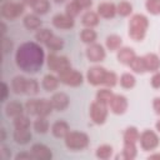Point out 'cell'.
<instances>
[{"mask_svg":"<svg viewBox=\"0 0 160 160\" xmlns=\"http://www.w3.org/2000/svg\"><path fill=\"white\" fill-rule=\"evenodd\" d=\"M44 50L36 42H24L19 46L15 61L19 69L25 72H36L44 64Z\"/></svg>","mask_w":160,"mask_h":160,"instance_id":"cell-1","label":"cell"},{"mask_svg":"<svg viewBox=\"0 0 160 160\" xmlns=\"http://www.w3.org/2000/svg\"><path fill=\"white\" fill-rule=\"evenodd\" d=\"M149 28V19L144 14H135L129 21V36L134 41H142Z\"/></svg>","mask_w":160,"mask_h":160,"instance_id":"cell-2","label":"cell"},{"mask_svg":"<svg viewBox=\"0 0 160 160\" xmlns=\"http://www.w3.org/2000/svg\"><path fill=\"white\" fill-rule=\"evenodd\" d=\"M65 146L71 151H80L89 145V135L82 131H69V134L64 138Z\"/></svg>","mask_w":160,"mask_h":160,"instance_id":"cell-3","label":"cell"},{"mask_svg":"<svg viewBox=\"0 0 160 160\" xmlns=\"http://www.w3.org/2000/svg\"><path fill=\"white\" fill-rule=\"evenodd\" d=\"M109 105L106 104H102L98 100L92 101L90 104V118L92 120L94 124L96 125H102L106 119H108V114H109V109H108Z\"/></svg>","mask_w":160,"mask_h":160,"instance_id":"cell-4","label":"cell"},{"mask_svg":"<svg viewBox=\"0 0 160 160\" xmlns=\"http://www.w3.org/2000/svg\"><path fill=\"white\" fill-rule=\"evenodd\" d=\"M25 11V5L22 2L6 1L1 5V16L8 20H15L21 16Z\"/></svg>","mask_w":160,"mask_h":160,"instance_id":"cell-5","label":"cell"},{"mask_svg":"<svg viewBox=\"0 0 160 160\" xmlns=\"http://www.w3.org/2000/svg\"><path fill=\"white\" fill-rule=\"evenodd\" d=\"M58 76H59L60 82H62V84H65L68 86H74V88L81 85L82 81H84L82 74L80 71L72 69V68H69V69L59 72Z\"/></svg>","mask_w":160,"mask_h":160,"instance_id":"cell-6","label":"cell"},{"mask_svg":"<svg viewBox=\"0 0 160 160\" xmlns=\"http://www.w3.org/2000/svg\"><path fill=\"white\" fill-rule=\"evenodd\" d=\"M139 142H140V148L144 151H151V150H155L159 146L160 139H159V136L155 131L146 129L140 134Z\"/></svg>","mask_w":160,"mask_h":160,"instance_id":"cell-7","label":"cell"},{"mask_svg":"<svg viewBox=\"0 0 160 160\" xmlns=\"http://www.w3.org/2000/svg\"><path fill=\"white\" fill-rule=\"evenodd\" d=\"M48 66L49 69L52 71V72H61L69 68H71V64H70V60L66 58V56H59L56 55L55 52H50L48 55Z\"/></svg>","mask_w":160,"mask_h":160,"instance_id":"cell-8","label":"cell"},{"mask_svg":"<svg viewBox=\"0 0 160 160\" xmlns=\"http://www.w3.org/2000/svg\"><path fill=\"white\" fill-rule=\"evenodd\" d=\"M106 69L100 66V65H95V66H91L88 72H86V80L89 84L94 85V86H98V85H102L104 84V79H105V75H106Z\"/></svg>","mask_w":160,"mask_h":160,"instance_id":"cell-9","label":"cell"},{"mask_svg":"<svg viewBox=\"0 0 160 160\" xmlns=\"http://www.w3.org/2000/svg\"><path fill=\"white\" fill-rule=\"evenodd\" d=\"M128 106H129V102H128L126 96L120 95V94H114V96L111 98V100L109 102L110 111L115 115L125 114L126 110H128Z\"/></svg>","mask_w":160,"mask_h":160,"instance_id":"cell-10","label":"cell"},{"mask_svg":"<svg viewBox=\"0 0 160 160\" xmlns=\"http://www.w3.org/2000/svg\"><path fill=\"white\" fill-rule=\"evenodd\" d=\"M106 56V51L101 44L94 42L86 48V58L91 62H101Z\"/></svg>","mask_w":160,"mask_h":160,"instance_id":"cell-11","label":"cell"},{"mask_svg":"<svg viewBox=\"0 0 160 160\" xmlns=\"http://www.w3.org/2000/svg\"><path fill=\"white\" fill-rule=\"evenodd\" d=\"M51 21H52V25L60 30H69V29H72L75 25L74 18L69 16L68 14H56Z\"/></svg>","mask_w":160,"mask_h":160,"instance_id":"cell-12","label":"cell"},{"mask_svg":"<svg viewBox=\"0 0 160 160\" xmlns=\"http://www.w3.org/2000/svg\"><path fill=\"white\" fill-rule=\"evenodd\" d=\"M50 101H51V105H52L54 110H58V111H64L69 106V104H70L69 96L65 92H62V91L55 92L51 96Z\"/></svg>","mask_w":160,"mask_h":160,"instance_id":"cell-13","label":"cell"},{"mask_svg":"<svg viewBox=\"0 0 160 160\" xmlns=\"http://www.w3.org/2000/svg\"><path fill=\"white\" fill-rule=\"evenodd\" d=\"M96 12L102 19H112L118 14V9H116V5L114 2L104 1V2H100L98 5V11Z\"/></svg>","mask_w":160,"mask_h":160,"instance_id":"cell-14","label":"cell"},{"mask_svg":"<svg viewBox=\"0 0 160 160\" xmlns=\"http://www.w3.org/2000/svg\"><path fill=\"white\" fill-rule=\"evenodd\" d=\"M31 154L36 160H50L52 158L50 148H48L44 144H34L31 146Z\"/></svg>","mask_w":160,"mask_h":160,"instance_id":"cell-15","label":"cell"},{"mask_svg":"<svg viewBox=\"0 0 160 160\" xmlns=\"http://www.w3.org/2000/svg\"><path fill=\"white\" fill-rule=\"evenodd\" d=\"M144 62H145L146 71L149 72H155V71H159L160 69V56L155 52H149L144 55Z\"/></svg>","mask_w":160,"mask_h":160,"instance_id":"cell-16","label":"cell"},{"mask_svg":"<svg viewBox=\"0 0 160 160\" xmlns=\"http://www.w3.org/2000/svg\"><path fill=\"white\" fill-rule=\"evenodd\" d=\"M135 56H136V54H135L134 49H131V48H129V46H122V48H120V49L118 50V55H116L119 62H121V64H124V65H130V62L135 59Z\"/></svg>","mask_w":160,"mask_h":160,"instance_id":"cell-17","label":"cell"},{"mask_svg":"<svg viewBox=\"0 0 160 160\" xmlns=\"http://www.w3.org/2000/svg\"><path fill=\"white\" fill-rule=\"evenodd\" d=\"M69 131H70L69 124L66 121H64V120H58L51 126V132L58 139H64L69 134Z\"/></svg>","mask_w":160,"mask_h":160,"instance_id":"cell-18","label":"cell"},{"mask_svg":"<svg viewBox=\"0 0 160 160\" xmlns=\"http://www.w3.org/2000/svg\"><path fill=\"white\" fill-rule=\"evenodd\" d=\"M24 109H25V106L21 102H19V101H9L5 105V114H6V116L14 119V118L24 114Z\"/></svg>","mask_w":160,"mask_h":160,"instance_id":"cell-19","label":"cell"},{"mask_svg":"<svg viewBox=\"0 0 160 160\" xmlns=\"http://www.w3.org/2000/svg\"><path fill=\"white\" fill-rule=\"evenodd\" d=\"M26 82L28 79L22 75H16L11 80V89L15 94H25L26 91Z\"/></svg>","mask_w":160,"mask_h":160,"instance_id":"cell-20","label":"cell"},{"mask_svg":"<svg viewBox=\"0 0 160 160\" xmlns=\"http://www.w3.org/2000/svg\"><path fill=\"white\" fill-rule=\"evenodd\" d=\"M59 76H55L52 74H46L44 78H42V81H41V85L42 88L46 90V91H54L58 89L59 86Z\"/></svg>","mask_w":160,"mask_h":160,"instance_id":"cell-21","label":"cell"},{"mask_svg":"<svg viewBox=\"0 0 160 160\" xmlns=\"http://www.w3.org/2000/svg\"><path fill=\"white\" fill-rule=\"evenodd\" d=\"M31 138H32V135L29 129H15V131H14V140H15V142H18L20 145H25V144L30 142Z\"/></svg>","mask_w":160,"mask_h":160,"instance_id":"cell-22","label":"cell"},{"mask_svg":"<svg viewBox=\"0 0 160 160\" xmlns=\"http://www.w3.org/2000/svg\"><path fill=\"white\" fill-rule=\"evenodd\" d=\"M100 16L98 12L95 11H86L82 16H81V22L85 28H94L99 24Z\"/></svg>","mask_w":160,"mask_h":160,"instance_id":"cell-23","label":"cell"},{"mask_svg":"<svg viewBox=\"0 0 160 160\" xmlns=\"http://www.w3.org/2000/svg\"><path fill=\"white\" fill-rule=\"evenodd\" d=\"M22 22L28 30H38L41 26V20L36 14H28L24 18Z\"/></svg>","mask_w":160,"mask_h":160,"instance_id":"cell-24","label":"cell"},{"mask_svg":"<svg viewBox=\"0 0 160 160\" xmlns=\"http://www.w3.org/2000/svg\"><path fill=\"white\" fill-rule=\"evenodd\" d=\"M121 44H122V39H121V36H119L116 34L109 35L105 40V46L110 51H118L121 48Z\"/></svg>","mask_w":160,"mask_h":160,"instance_id":"cell-25","label":"cell"},{"mask_svg":"<svg viewBox=\"0 0 160 160\" xmlns=\"http://www.w3.org/2000/svg\"><path fill=\"white\" fill-rule=\"evenodd\" d=\"M52 110H54V108H52L50 100H48V99H39L36 116H48V115L51 114Z\"/></svg>","mask_w":160,"mask_h":160,"instance_id":"cell-26","label":"cell"},{"mask_svg":"<svg viewBox=\"0 0 160 160\" xmlns=\"http://www.w3.org/2000/svg\"><path fill=\"white\" fill-rule=\"evenodd\" d=\"M138 155V149L136 144L134 142H124L122 151H121V158L125 160H132Z\"/></svg>","mask_w":160,"mask_h":160,"instance_id":"cell-27","label":"cell"},{"mask_svg":"<svg viewBox=\"0 0 160 160\" xmlns=\"http://www.w3.org/2000/svg\"><path fill=\"white\" fill-rule=\"evenodd\" d=\"M96 38H98V34L92 28H85L80 32V40L88 45L94 44L96 41Z\"/></svg>","mask_w":160,"mask_h":160,"instance_id":"cell-28","label":"cell"},{"mask_svg":"<svg viewBox=\"0 0 160 160\" xmlns=\"http://www.w3.org/2000/svg\"><path fill=\"white\" fill-rule=\"evenodd\" d=\"M140 132L135 126H129L124 131V142H134L136 144L139 141Z\"/></svg>","mask_w":160,"mask_h":160,"instance_id":"cell-29","label":"cell"},{"mask_svg":"<svg viewBox=\"0 0 160 160\" xmlns=\"http://www.w3.org/2000/svg\"><path fill=\"white\" fill-rule=\"evenodd\" d=\"M32 126H34V130L36 132L45 134V132H48L50 125H49V121H48L46 116H38L36 120L34 121V125Z\"/></svg>","mask_w":160,"mask_h":160,"instance_id":"cell-30","label":"cell"},{"mask_svg":"<svg viewBox=\"0 0 160 160\" xmlns=\"http://www.w3.org/2000/svg\"><path fill=\"white\" fill-rule=\"evenodd\" d=\"M45 46L51 51V52H56L59 50H61L64 48V40L56 35H52L51 39L45 44Z\"/></svg>","mask_w":160,"mask_h":160,"instance_id":"cell-31","label":"cell"},{"mask_svg":"<svg viewBox=\"0 0 160 160\" xmlns=\"http://www.w3.org/2000/svg\"><path fill=\"white\" fill-rule=\"evenodd\" d=\"M119 81H120L121 88H124V89H132L135 86V84H136V79H135V76L131 72L121 74Z\"/></svg>","mask_w":160,"mask_h":160,"instance_id":"cell-32","label":"cell"},{"mask_svg":"<svg viewBox=\"0 0 160 160\" xmlns=\"http://www.w3.org/2000/svg\"><path fill=\"white\" fill-rule=\"evenodd\" d=\"M112 146L111 145H108V144H104V145H100L98 149H96V158L98 159H101V160H108L112 156Z\"/></svg>","mask_w":160,"mask_h":160,"instance_id":"cell-33","label":"cell"},{"mask_svg":"<svg viewBox=\"0 0 160 160\" xmlns=\"http://www.w3.org/2000/svg\"><path fill=\"white\" fill-rule=\"evenodd\" d=\"M129 66L136 74H144V72H146V68H145V62H144V56H135V59L130 62Z\"/></svg>","mask_w":160,"mask_h":160,"instance_id":"cell-34","label":"cell"},{"mask_svg":"<svg viewBox=\"0 0 160 160\" xmlns=\"http://www.w3.org/2000/svg\"><path fill=\"white\" fill-rule=\"evenodd\" d=\"M52 35H54V34H52V31H51L50 29H39V30L36 31V34H35V39H36L38 42L45 45V44L51 39Z\"/></svg>","mask_w":160,"mask_h":160,"instance_id":"cell-35","label":"cell"},{"mask_svg":"<svg viewBox=\"0 0 160 160\" xmlns=\"http://www.w3.org/2000/svg\"><path fill=\"white\" fill-rule=\"evenodd\" d=\"M112 96H114V92H112L111 90L104 88V89L98 90V92H96V99H95V100H98V101H100V102H102V104L109 105V102H110V100H111Z\"/></svg>","mask_w":160,"mask_h":160,"instance_id":"cell-36","label":"cell"},{"mask_svg":"<svg viewBox=\"0 0 160 160\" xmlns=\"http://www.w3.org/2000/svg\"><path fill=\"white\" fill-rule=\"evenodd\" d=\"M49 9H50L49 0H38L32 6V10L35 11V14H40V15L46 14L49 11Z\"/></svg>","mask_w":160,"mask_h":160,"instance_id":"cell-37","label":"cell"},{"mask_svg":"<svg viewBox=\"0 0 160 160\" xmlns=\"http://www.w3.org/2000/svg\"><path fill=\"white\" fill-rule=\"evenodd\" d=\"M116 9H118V14L120 16H129L132 12V5L129 1H125V0L120 1L116 5Z\"/></svg>","mask_w":160,"mask_h":160,"instance_id":"cell-38","label":"cell"},{"mask_svg":"<svg viewBox=\"0 0 160 160\" xmlns=\"http://www.w3.org/2000/svg\"><path fill=\"white\" fill-rule=\"evenodd\" d=\"M14 126L15 129H29L30 128V119L21 114L16 118H14Z\"/></svg>","mask_w":160,"mask_h":160,"instance_id":"cell-39","label":"cell"},{"mask_svg":"<svg viewBox=\"0 0 160 160\" xmlns=\"http://www.w3.org/2000/svg\"><path fill=\"white\" fill-rule=\"evenodd\" d=\"M82 9L79 6V4L75 1V0H72V1H70L68 5H66V8H65V14H68L69 16H71V18H76L79 14H80V11H81Z\"/></svg>","mask_w":160,"mask_h":160,"instance_id":"cell-40","label":"cell"},{"mask_svg":"<svg viewBox=\"0 0 160 160\" xmlns=\"http://www.w3.org/2000/svg\"><path fill=\"white\" fill-rule=\"evenodd\" d=\"M145 8L151 15H160V0H146Z\"/></svg>","mask_w":160,"mask_h":160,"instance_id":"cell-41","label":"cell"},{"mask_svg":"<svg viewBox=\"0 0 160 160\" xmlns=\"http://www.w3.org/2000/svg\"><path fill=\"white\" fill-rule=\"evenodd\" d=\"M118 75L114 72V71H106V75H105V79H104V84L106 88H114L116 84H118Z\"/></svg>","mask_w":160,"mask_h":160,"instance_id":"cell-42","label":"cell"},{"mask_svg":"<svg viewBox=\"0 0 160 160\" xmlns=\"http://www.w3.org/2000/svg\"><path fill=\"white\" fill-rule=\"evenodd\" d=\"M38 92H39V82L35 79H28L25 94H28V95H36Z\"/></svg>","mask_w":160,"mask_h":160,"instance_id":"cell-43","label":"cell"},{"mask_svg":"<svg viewBox=\"0 0 160 160\" xmlns=\"http://www.w3.org/2000/svg\"><path fill=\"white\" fill-rule=\"evenodd\" d=\"M38 101H39V99H30V100L26 101L25 110L30 115H36V112H38Z\"/></svg>","mask_w":160,"mask_h":160,"instance_id":"cell-44","label":"cell"},{"mask_svg":"<svg viewBox=\"0 0 160 160\" xmlns=\"http://www.w3.org/2000/svg\"><path fill=\"white\" fill-rule=\"evenodd\" d=\"M150 84L154 89H160V71H155L150 79Z\"/></svg>","mask_w":160,"mask_h":160,"instance_id":"cell-45","label":"cell"},{"mask_svg":"<svg viewBox=\"0 0 160 160\" xmlns=\"http://www.w3.org/2000/svg\"><path fill=\"white\" fill-rule=\"evenodd\" d=\"M12 49V41L8 38H4L2 39V50H4V54H8L9 51H11Z\"/></svg>","mask_w":160,"mask_h":160,"instance_id":"cell-46","label":"cell"},{"mask_svg":"<svg viewBox=\"0 0 160 160\" xmlns=\"http://www.w3.org/2000/svg\"><path fill=\"white\" fill-rule=\"evenodd\" d=\"M8 94H9V86L5 81L1 82V101H5L8 99Z\"/></svg>","mask_w":160,"mask_h":160,"instance_id":"cell-47","label":"cell"},{"mask_svg":"<svg viewBox=\"0 0 160 160\" xmlns=\"http://www.w3.org/2000/svg\"><path fill=\"white\" fill-rule=\"evenodd\" d=\"M81 9H89L92 5V0H75Z\"/></svg>","mask_w":160,"mask_h":160,"instance_id":"cell-48","label":"cell"},{"mask_svg":"<svg viewBox=\"0 0 160 160\" xmlns=\"http://www.w3.org/2000/svg\"><path fill=\"white\" fill-rule=\"evenodd\" d=\"M15 159H16V160H22V159H34V156H32L31 151H30V152H25V151H22V152H19V154L15 156Z\"/></svg>","mask_w":160,"mask_h":160,"instance_id":"cell-49","label":"cell"},{"mask_svg":"<svg viewBox=\"0 0 160 160\" xmlns=\"http://www.w3.org/2000/svg\"><path fill=\"white\" fill-rule=\"evenodd\" d=\"M152 108L158 115H160V98H154L152 100Z\"/></svg>","mask_w":160,"mask_h":160,"instance_id":"cell-50","label":"cell"},{"mask_svg":"<svg viewBox=\"0 0 160 160\" xmlns=\"http://www.w3.org/2000/svg\"><path fill=\"white\" fill-rule=\"evenodd\" d=\"M36 1H38V0H22V4H24V5H28V6H30V8H32Z\"/></svg>","mask_w":160,"mask_h":160,"instance_id":"cell-51","label":"cell"},{"mask_svg":"<svg viewBox=\"0 0 160 160\" xmlns=\"http://www.w3.org/2000/svg\"><path fill=\"white\" fill-rule=\"evenodd\" d=\"M149 159H159L160 160V154H152L149 156Z\"/></svg>","mask_w":160,"mask_h":160,"instance_id":"cell-52","label":"cell"},{"mask_svg":"<svg viewBox=\"0 0 160 160\" xmlns=\"http://www.w3.org/2000/svg\"><path fill=\"white\" fill-rule=\"evenodd\" d=\"M1 140H5V129H1Z\"/></svg>","mask_w":160,"mask_h":160,"instance_id":"cell-53","label":"cell"},{"mask_svg":"<svg viewBox=\"0 0 160 160\" xmlns=\"http://www.w3.org/2000/svg\"><path fill=\"white\" fill-rule=\"evenodd\" d=\"M155 128H156V130H158V131L160 132V120H159V121H158V122L155 124Z\"/></svg>","mask_w":160,"mask_h":160,"instance_id":"cell-54","label":"cell"},{"mask_svg":"<svg viewBox=\"0 0 160 160\" xmlns=\"http://www.w3.org/2000/svg\"><path fill=\"white\" fill-rule=\"evenodd\" d=\"M54 1H55V2H58V4H61V2H64L65 0H54Z\"/></svg>","mask_w":160,"mask_h":160,"instance_id":"cell-55","label":"cell"}]
</instances>
